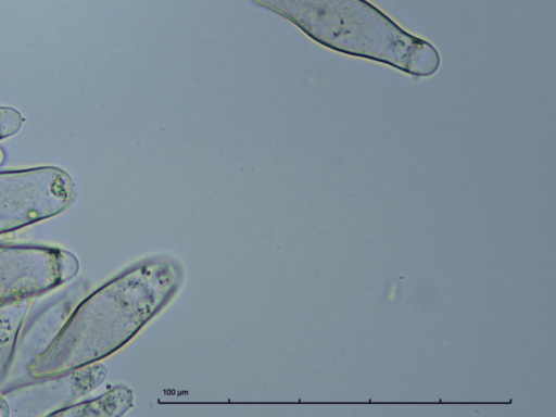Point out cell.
Masks as SVG:
<instances>
[{"label":"cell","mask_w":556,"mask_h":417,"mask_svg":"<svg viewBox=\"0 0 556 417\" xmlns=\"http://www.w3.org/2000/svg\"><path fill=\"white\" fill-rule=\"evenodd\" d=\"M287 18L317 43L388 64L415 77L437 73L438 50L366 0H253Z\"/></svg>","instance_id":"obj_1"},{"label":"cell","mask_w":556,"mask_h":417,"mask_svg":"<svg viewBox=\"0 0 556 417\" xmlns=\"http://www.w3.org/2000/svg\"><path fill=\"white\" fill-rule=\"evenodd\" d=\"M3 157H4L3 151L0 149V163L2 162Z\"/></svg>","instance_id":"obj_3"},{"label":"cell","mask_w":556,"mask_h":417,"mask_svg":"<svg viewBox=\"0 0 556 417\" xmlns=\"http://www.w3.org/2000/svg\"><path fill=\"white\" fill-rule=\"evenodd\" d=\"M24 117L15 109L0 106V140L15 135L23 126Z\"/></svg>","instance_id":"obj_2"}]
</instances>
